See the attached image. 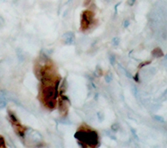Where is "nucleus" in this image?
<instances>
[{
    "mask_svg": "<svg viewBox=\"0 0 167 148\" xmlns=\"http://www.w3.org/2000/svg\"><path fill=\"white\" fill-rule=\"evenodd\" d=\"M105 79H106V81L109 83L111 80H112V76H111V75H105Z\"/></svg>",
    "mask_w": 167,
    "mask_h": 148,
    "instance_id": "obj_10",
    "label": "nucleus"
},
{
    "mask_svg": "<svg viewBox=\"0 0 167 148\" xmlns=\"http://www.w3.org/2000/svg\"><path fill=\"white\" fill-rule=\"evenodd\" d=\"M94 23V12L92 10H84L81 14L80 28L81 31H86Z\"/></svg>",
    "mask_w": 167,
    "mask_h": 148,
    "instance_id": "obj_4",
    "label": "nucleus"
},
{
    "mask_svg": "<svg viewBox=\"0 0 167 148\" xmlns=\"http://www.w3.org/2000/svg\"><path fill=\"white\" fill-rule=\"evenodd\" d=\"M8 118H9V121L13 127L15 133L20 137L25 136V127L22 125V123L19 121V119L17 118L14 112H12L11 110L8 111Z\"/></svg>",
    "mask_w": 167,
    "mask_h": 148,
    "instance_id": "obj_3",
    "label": "nucleus"
},
{
    "mask_svg": "<svg viewBox=\"0 0 167 148\" xmlns=\"http://www.w3.org/2000/svg\"><path fill=\"white\" fill-rule=\"evenodd\" d=\"M110 62H111V64H115V57L112 55V56H110Z\"/></svg>",
    "mask_w": 167,
    "mask_h": 148,
    "instance_id": "obj_11",
    "label": "nucleus"
},
{
    "mask_svg": "<svg viewBox=\"0 0 167 148\" xmlns=\"http://www.w3.org/2000/svg\"><path fill=\"white\" fill-rule=\"evenodd\" d=\"M119 41H120V39H119L118 37L114 38V39H113V45H114V46H117V45L119 44Z\"/></svg>",
    "mask_w": 167,
    "mask_h": 148,
    "instance_id": "obj_9",
    "label": "nucleus"
},
{
    "mask_svg": "<svg viewBox=\"0 0 167 148\" xmlns=\"http://www.w3.org/2000/svg\"><path fill=\"white\" fill-rule=\"evenodd\" d=\"M134 1H136V0H128V1H127V3L128 4H129V5H133V4H134Z\"/></svg>",
    "mask_w": 167,
    "mask_h": 148,
    "instance_id": "obj_12",
    "label": "nucleus"
},
{
    "mask_svg": "<svg viewBox=\"0 0 167 148\" xmlns=\"http://www.w3.org/2000/svg\"><path fill=\"white\" fill-rule=\"evenodd\" d=\"M155 118L157 120H159V121H161V122H164V119L162 117H158V116H155Z\"/></svg>",
    "mask_w": 167,
    "mask_h": 148,
    "instance_id": "obj_14",
    "label": "nucleus"
},
{
    "mask_svg": "<svg viewBox=\"0 0 167 148\" xmlns=\"http://www.w3.org/2000/svg\"><path fill=\"white\" fill-rule=\"evenodd\" d=\"M75 138L82 147H96L98 145V135L95 130L86 125H82L75 133Z\"/></svg>",
    "mask_w": 167,
    "mask_h": 148,
    "instance_id": "obj_2",
    "label": "nucleus"
},
{
    "mask_svg": "<svg viewBox=\"0 0 167 148\" xmlns=\"http://www.w3.org/2000/svg\"><path fill=\"white\" fill-rule=\"evenodd\" d=\"M162 55H163V53H162L160 48H156V49H154L153 51H152V56L155 57V58H159Z\"/></svg>",
    "mask_w": 167,
    "mask_h": 148,
    "instance_id": "obj_5",
    "label": "nucleus"
},
{
    "mask_svg": "<svg viewBox=\"0 0 167 148\" xmlns=\"http://www.w3.org/2000/svg\"><path fill=\"white\" fill-rule=\"evenodd\" d=\"M34 71L39 79V100L49 110L56 108L58 101V86L60 76L56 66L47 58H39L35 63Z\"/></svg>",
    "mask_w": 167,
    "mask_h": 148,
    "instance_id": "obj_1",
    "label": "nucleus"
},
{
    "mask_svg": "<svg viewBox=\"0 0 167 148\" xmlns=\"http://www.w3.org/2000/svg\"><path fill=\"white\" fill-rule=\"evenodd\" d=\"M166 58H167V55H166Z\"/></svg>",
    "mask_w": 167,
    "mask_h": 148,
    "instance_id": "obj_15",
    "label": "nucleus"
},
{
    "mask_svg": "<svg viewBox=\"0 0 167 148\" xmlns=\"http://www.w3.org/2000/svg\"><path fill=\"white\" fill-rule=\"evenodd\" d=\"M0 147H6V144H5V140H4V138L0 135Z\"/></svg>",
    "mask_w": 167,
    "mask_h": 148,
    "instance_id": "obj_8",
    "label": "nucleus"
},
{
    "mask_svg": "<svg viewBox=\"0 0 167 148\" xmlns=\"http://www.w3.org/2000/svg\"><path fill=\"white\" fill-rule=\"evenodd\" d=\"M6 105V98L4 96H0V107H4Z\"/></svg>",
    "mask_w": 167,
    "mask_h": 148,
    "instance_id": "obj_7",
    "label": "nucleus"
},
{
    "mask_svg": "<svg viewBox=\"0 0 167 148\" xmlns=\"http://www.w3.org/2000/svg\"><path fill=\"white\" fill-rule=\"evenodd\" d=\"M64 39L67 42V43H71L73 42L74 40V36H73V33H66L65 36H64Z\"/></svg>",
    "mask_w": 167,
    "mask_h": 148,
    "instance_id": "obj_6",
    "label": "nucleus"
},
{
    "mask_svg": "<svg viewBox=\"0 0 167 148\" xmlns=\"http://www.w3.org/2000/svg\"><path fill=\"white\" fill-rule=\"evenodd\" d=\"M128 25H129V21L128 20H125V22H124V27H128Z\"/></svg>",
    "mask_w": 167,
    "mask_h": 148,
    "instance_id": "obj_13",
    "label": "nucleus"
}]
</instances>
